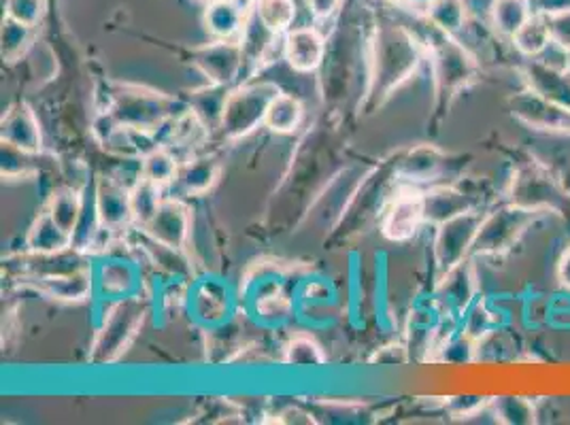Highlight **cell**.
<instances>
[{
  "label": "cell",
  "mask_w": 570,
  "mask_h": 425,
  "mask_svg": "<svg viewBox=\"0 0 570 425\" xmlns=\"http://www.w3.org/2000/svg\"><path fill=\"white\" fill-rule=\"evenodd\" d=\"M368 83L362 107L375 111L403 88L428 60V46L406 26L380 24L368 39Z\"/></svg>",
  "instance_id": "6da1fadb"
},
{
  "label": "cell",
  "mask_w": 570,
  "mask_h": 425,
  "mask_svg": "<svg viewBox=\"0 0 570 425\" xmlns=\"http://www.w3.org/2000/svg\"><path fill=\"white\" fill-rule=\"evenodd\" d=\"M301 270L279 260L252 264L238 285L240 313L262 330H284L294 322V284Z\"/></svg>",
  "instance_id": "7a4b0ae2"
},
{
  "label": "cell",
  "mask_w": 570,
  "mask_h": 425,
  "mask_svg": "<svg viewBox=\"0 0 570 425\" xmlns=\"http://www.w3.org/2000/svg\"><path fill=\"white\" fill-rule=\"evenodd\" d=\"M426 46L434 83V111L443 118L452 109L455 98L476 83L481 69L471 49L460 43L458 37L432 28Z\"/></svg>",
  "instance_id": "3957f363"
},
{
  "label": "cell",
  "mask_w": 570,
  "mask_h": 425,
  "mask_svg": "<svg viewBox=\"0 0 570 425\" xmlns=\"http://www.w3.org/2000/svg\"><path fill=\"white\" fill-rule=\"evenodd\" d=\"M100 109L111 111L121 126L156 137L170 119L188 111L190 105L181 98H173L142 86L114 83L107 88L105 105Z\"/></svg>",
  "instance_id": "277c9868"
},
{
  "label": "cell",
  "mask_w": 570,
  "mask_h": 425,
  "mask_svg": "<svg viewBox=\"0 0 570 425\" xmlns=\"http://www.w3.org/2000/svg\"><path fill=\"white\" fill-rule=\"evenodd\" d=\"M149 313H151V305L147 294L105 308L96 319L95 340L90 345V362L95 366H111L119 362L141 334Z\"/></svg>",
  "instance_id": "5b68a950"
},
{
  "label": "cell",
  "mask_w": 570,
  "mask_h": 425,
  "mask_svg": "<svg viewBox=\"0 0 570 425\" xmlns=\"http://www.w3.org/2000/svg\"><path fill=\"white\" fill-rule=\"evenodd\" d=\"M184 310L194 328L214 334L235 324L237 315H240L238 289L215 273L196 275L186 289Z\"/></svg>",
  "instance_id": "8992f818"
},
{
  "label": "cell",
  "mask_w": 570,
  "mask_h": 425,
  "mask_svg": "<svg viewBox=\"0 0 570 425\" xmlns=\"http://www.w3.org/2000/svg\"><path fill=\"white\" fill-rule=\"evenodd\" d=\"M116 247L118 243L111 249L92 256V277H95L92 300L98 307H111L121 300L147 294V279H145L137 249L130 243L126 251H118Z\"/></svg>",
  "instance_id": "52a82bcc"
},
{
  "label": "cell",
  "mask_w": 570,
  "mask_h": 425,
  "mask_svg": "<svg viewBox=\"0 0 570 425\" xmlns=\"http://www.w3.org/2000/svg\"><path fill=\"white\" fill-rule=\"evenodd\" d=\"M504 198L509 205L537 215H567L570 211L569 189L549 166L537 160L522 162L513 170Z\"/></svg>",
  "instance_id": "ba28073f"
},
{
  "label": "cell",
  "mask_w": 570,
  "mask_h": 425,
  "mask_svg": "<svg viewBox=\"0 0 570 425\" xmlns=\"http://www.w3.org/2000/svg\"><path fill=\"white\" fill-rule=\"evenodd\" d=\"M282 92L275 81L249 79L230 90L224 113L219 119L217 135L224 141L235 142L247 139L264 126L273 98Z\"/></svg>",
  "instance_id": "9c48e42d"
},
{
  "label": "cell",
  "mask_w": 570,
  "mask_h": 425,
  "mask_svg": "<svg viewBox=\"0 0 570 425\" xmlns=\"http://www.w3.org/2000/svg\"><path fill=\"white\" fill-rule=\"evenodd\" d=\"M338 287L322 273L301 270L294 284V319L309 332L328 330L341 315Z\"/></svg>",
  "instance_id": "30bf717a"
},
{
  "label": "cell",
  "mask_w": 570,
  "mask_h": 425,
  "mask_svg": "<svg viewBox=\"0 0 570 425\" xmlns=\"http://www.w3.org/2000/svg\"><path fill=\"white\" fill-rule=\"evenodd\" d=\"M537 212L523 211L509 202L483 215L471 258H499L509 254L537 221Z\"/></svg>",
  "instance_id": "8fae6325"
},
{
  "label": "cell",
  "mask_w": 570,
  "mask_h": 425,
  "mask_svg": "<svg viewBox=\"0 0 570 425\" xmlns=\"http://www.w3.org/2000/svg\"><path fill=\"white\" fill-rule=\"evenodd\" d=\"M396 188H399V181L392 175V168L387 162L373 166V170L368 172V177L357 189L350 209L343 215L341 224L336 226L334 237L352 238L362 228H366L371 221H375V219L380 221L381 211L385 209L390 196Z\"/></svg>",
  "instance_id": "7c38bea8"
},
{
  "label": "cell",
  "mask_w": 570,
  "mask_h": 425,
  "mask_svg": "<svg viewBox=\"0 0 570 425\" xmlns=\"http://www.w3.org/2000/svg\"><path fill=\"white\" fill-rule=\"evenodd\" d=\"M371 170L373 166H347L333 175L331 181L311 200L307 211L311 224H315L324 233H334Z\"/></svg>",
  "instance_id": "4fadbf2b"
},
{
  "label": "cell",
  "mask_w": 570,
  "mask_h": 425,
  "mask_svg": "<svg viewBox=\"0 0 570 425\" xmlns=\"http://www.w3.org/2000/svg\"><path fill=\"white\" fill-rule=\"evenodd\" d=\"M485 212L481 209L462 212L452 217L434 228L432 240V264L436 279H441L445 273H450L458 264L471 258L473 243H475L479 224Z\"/></svg>",
  "instance_id": "5bb4252c"
},
{
  "label": "cell",
  "mask_w": 570,
  "mask_h": 425,
  "mask_svg": "<svg viewBox=\"0 0 570 425\" xmlns=\"http://www.w3.org/2000/svg\"><path fill=\"white\" fill-rule=\"evenodd\" d=\"M422 226H426L424 212V189L399 184L390 196L385 209L381 211V237L390 243H409L420 235Z\"/></svg>",
  "instance_id": "9a60e30c"
},
{
  "label": "cell",
  "mask_w": 570,
  "mask_h": 425,
  "mask_svg": "<svg viewBox=\"0 0 570 425\" xmlns=\"http://www.w3.org/2000/svg\"><path fill=\"white\" fill-rule=\"evenodd\" d=\"M387 165L392 168V175L396 177L399 184L430 188V186H436L439 179L448 175L452 158L436 145L422 142L396 154Z\"/></svg>",
  "instance_id": "2e32d148"
},
{
  "label": "cell",
  "mask_w": 570,
  "mask_h": 425,
  "mask_svg": "<svg viewBox=\"0 0 570 425\" xmlns=\"http://www.w3.org/2000/svg\"><path fill=\"white\" fill-rule=\"evenodd\" d=\"M126 240L137 251H141L142 260L154 268V273H158L167 279L190 284L191 279L198 275L196 264H194V258L188 249H177V247H168L165 243H158V240L147 237L141 228H130Z\"/></svg>",
  "instance_id": "e0dca14e"
},
{
  "label": "cell",
  "mask_w": 570,
  "mask_h": 425,
  "mask_svg": "<svg viewBox=\"0 0 570 425\" xmlns=\"http://www.w3.org/2000/svg\"><path fill=\"white\" fill-rule=\"evenodd\" d=\"M509 111L530 130L570 137V109L534 95L528 88L509 98Z\"/></svg>",
  "instance_id": "ac0fdd59"
},
{
  "label": "cell",
  "mask_w": 570,
  "mask_h": 425,
  "mask_svg": "<svg viewBox=\"0 0 570 425\" xmlns=\"http://www.w3.org/2000/svg\"><path fill=\"white\" fill-rule=\"evenodd\" d=\"M191 65L207 77L209 83L237 88L245 71V60L238 41L214 39L212 43L196 49L191 53Z\"/></svg>",
  "instance_id": "d6986e66"
},
{
  "label": "cell",
  "mask_w": 570,
  "mask_h": 425,
  "mask_svg": "<svg viewBox=\"0 0 570 425\" xmlns=\"http://www.w3.org/2000/svg\"><path fill=\"white\" fill-rule=\"evenodd\" d=\"M96 211L100 224L107 233L116 237H126L135 228V212L130 188L124 186L116 177L98 175L95 179Z\"/></svg>",
  "instance_id": "ffe728a7"
},
{
  "label": "cell",
  "mask_w": 570,
  "mask_h": 425,
  "mask_svg": "<svg viewBox=\"0 0 570 425\" xmlns=\"http://www.w3.org/2000/svg\"><path fill=\"white\" fill-rule=\"evenodd\" d=\"M141 230L147 237L165 243L168 247L188 249L194 230V215L190 207L184 202V198L165 196L160 207L151 215V219L141 226Z\"/></svg>",
  "instance_id": "44dd1931"
},
{
  "label": "cell",
  "mask_w": 570,
  "mask_h": 425,
  "mask_svg": "<svg viewBox=\"0 0 570 425\" xmlns=\"http://www.w3.org/2000/svg\"><path fill=\"white\" fill-rule=\"evenodd\" d=\"M20 287L30 289L39 296H46L56 303H86L95 298V277L92 266L75 270V273H62V275H46V277H24L16 279Z\"/></svg>",
  "instance_id": "7402d4cb"
},
{
  "label": "cell",
  "mask_w": 570,
  "mask_h": 425,
  "mask_svg": "<svg viewBox=\"0 0 570 425\" xmlns=\"http://www.w3.org/2000/svg\"><path fill=\"white\" fill-rule=\"evenodd\" d=\"M326 56L328 41L317 28L301 26L285 32L284 58L292 71L301 75L317 72L324 67Z\"/></svg>",
  "instance_id": "603a6c76"
},
{
  "label": "cell",
  "mask_w": 570,
  "mask_h": 425,
  "mask_svg": "<svg viewBox=\"0 0 570 425\" xmlns=\"http://www.w3.org/2000/svg\"><path fill=\"white\" fill-rule=\"evenodd\" d=\"M238 43H240L243 60H245L243 79L249 81V79H254L258 72L264 71L266 65L273 62V53L277 51L279 43H284V37L277 34V32H273V30L258 18L256 9H252V16H249L247 24L243 28V34H240Z\"/></svg>",
  "instance_id": "cb8c5ba5"
},
{
  "label": "cell",
  "mask_w": 570,
  "mask_h": 425,
  "mask_svg": "<svg viewBox=\"0 0 570 425\" xmlns=\"http://www.w3.org/2000/svg\"><path fill=\"white\" fill-rule=\"evenodd\" d=\"M476 291H479V284H476L475 264L469 258L458 264L450 273H445L441 279H436L434 298L439 300V305L445 313L462 317L475 303Z\"/></svg>",
  "instance_id": "d4e9b609"
},
{
  "label": "cell",
  "mask_w": 570,
  "mask_h": 425,
  "mask_svg": "<svg viewBox=\"0 0 570 425\" xmlns=\"http://www.w3.org/2000/svg\"><path fill=\"white\" fill-rule=\"evenodd\" d=\"M0 142H9L28 154H43V130L35 109L20 100L7 109L0 121Z\"/></svg>",
  "instance_id": "484cf974"
},
{
  "label": "cell",
  "mask_w": 570,
  "mask_h": 425,
  "mask_svg": "<svg viewBox=\"0 0 570 425\" xmlns=\"http://www.w3.org/2000/svg\"><path fill=\"white\" fill-rule=\"evenodd\" d=\"M523 83L534 95L570 109V72L549 60L528 58L522 67Z\"/></svg>",
  "instance_id": "4316f807"
},
{
  "label": "cell",
  "mask_w": 570,
  "mask_h": 425,
  "mask_svg": "<svg viewBox=\"0 0 570 425\" xmlns=\"http://www.w3.org/2000/svg\"><path fill=\"white\" fill-rule=\"evenodd\" d=\"M254 9V0H214L205 9V28L214 39L238 41Z\"/></svg>",
  "instance_id": "83f0119b"
},
{
  "label": "cell",
  "mask_w": 570,
  "mask_h": 425,
  "mask_svg": "<svg viewBox=\"0 0 570 425\" xmlns=\"http://www.w3.org/2000/svg\"><path fill=\"white\" fill-rule=\"evenodd\" d=\"M479 209V202L471 194L448 186V184H436L424 189V212H426V226H439L452 217H458L462 212Z\"/></svg>",
  "instance_id": "f1b7e54d"
},
{
  "label": "cell",
  "mask_w": 570,
  "mask_h": 425,
  "mask_svg": "<svg viewBox=\"0 0 570 425\" xmlns=\"http://www.w3.org/2000/svg\"><path fill=\"white\" fill-rule=\"evenodd\" d=\"M222 177V165L214 156L191 158L179 166V175L173 188L177 189L179 198H200L207 196L217 186Z\"/></svg>",
  "instance_id": "f546056e"
},
{
  "label": "cell",
  "mask_w": 570,
  "mask_h": 425,
  "mask_svg": "<svg viewBox=\"0 0 570 425\" xmlns=\"http://www.w3.org/2000/svg\"><path fill=\"white\" fill-rule=\"evenodd\" d=\"M24 245L26 251H32V254H58V251L71 249L72 237L56 224V219L43 207L30 224Z\"/></svg>",
  "instance_id": "4dcf8cb0"
},
{
  "label": "cell",
  "mask_w": 570,
  "mask_h": 425,
  "mask_svg": "<svg viewBox=\"0 0 570 425\" xmlns=\"http://www.w3.org/2000/svg\"><path fill=\"white\" fill-rule=\"evenodd\" d=\"M303 121H305V107L301 98L282 90L268 107L264 128H268L275 135L287 137V135H294L303 126Z\"/></svg>",
  "instance_id": "1f68e13d"
},
{
  "label": "cell",
  "mask_w": 570,
  "mask_h": 425,
  "mask_svg": "<svg viewBox=\"0 0 570 425\" xmlns=\"http://www.w3.org/2000/svg\"><path fill=\"white\" fill-rule=\"evenodd\" d=\"M37 46V28L20 24L4 16L0 28V51L4 65H18L28 58V53Z\"/></svg>",
  "instance_id": "d6a6232c"
},
{
  "label": "cell",
  "mask_w": 570,
  "mask_h": 425,
  "mask_svg": "<svg viewBox=\"0 0 570 425\" xmlns=\"http://www.w3.org/2000/svg\"><path fill=\"white\" fill-rule=\"evenodd\" d=\"M83 200H86V191L60 186L49 194L46 209L56 219V224L72 237L77 221L83 211Z\"/></svg>",
  "instance_id": "836d02e7"
},
{
  "label": "cell",
  "mask_w": 570,
  "mask_h": 425,
  "mask_svg": "<svg viewBox=\"0 0 570 425\" xmlns=\"http://www.w3.org/2000/svg\"><path fill=\"white\" fill-rule=\"evenodd\" d=\"M532 16V0H494L490 7L492 26L504 39H513Z\"/></svg>",
  "instance_id": "e575fe53"
},
{
  "label": "cell",
  "mask_w": 570,
  "mask_h": 425,
  "mask_svg": "<svg viewBox=\"0 0 570 425\" xmlns=\"http://www.w3.org/2000/svg\"><path fill=\"white\" fill-rule=\"evenodd\" d=\"M230 90L233 88L207 83L205 88L194 90L190 98H188L191 111L212 130V135L217 132V128H219V119H222V113H224V107H226V100H228Z\"/></svg>",
  "instance_id": "d590c367"
},
{
  "label": "cell",
  "mask_w": 570,
  "mask_h": 425,
  "mask_svg": "<svg viewBox=\"0 0 570 425\" xmlns=\"http://www.w3.org/2000/svg\"><path fill=\"white\" fill-rule=\"evenodd\" d=\"M43 154H28L9 142H0V170L2 179H37L43 172Z\"/></svg>",
  "instance_id": "8d00e7d4"
},
{
  "label": "cell",
  "mask_w": 570,
  "mask_h": 425,
  "mask_svg": "<svg viewBox=\"0 0 570 425\" xmlns=\"http://www.w3.org/2000/svg\"><path fill=\"white\" fill-rule=\"evenodd\" d=\"M179 166L181 165H179L177 156L168 147L158 145L142 158L141 177L156 184L158 188H173L177 181V175H179Z\"/></svg>",
  "instance_id": "74e56055"
},
{
  "label": "cell",
  "mask_w": 570,
  "mask_h": 425,
  "mask_svg": "<svg viewBox=\"0 0 570 425\" xmlns=\"http://www.w3.org/2000/svg\"><path fill=\"white\" fill-rule=\"evenodd\" d=\"M428 24L434 30L458 37V32L466 26V2L464 0H430L424 7Z\"/></svg>",
  "instance_id": "f35d334b"
},
{
  "label": "cell",
  "mask_w": 570,
  "mask_h": 425,
  "mask_svg": "<svg viewBox=\"0 0 570 425\" xmlns=\"http://www.w3.org/2000/svg\"><path fill=\"white\" fill-rule=\"evenodd\" d=\"M284 364L292 368H322L328 364V355L311 334H296L285 343Z\"/></svg>",
  "instance_id": "ab89813d"
},
{
  "label": "cell",
  "mask_w": 570,
  "mask_h": 425,
  "mask_svg": "<svg viewBox=\"0 0 570 425\" xmlns=\"http://www.w3.org/2000/svg\"><path fill=\"white\" fill-rule=\"evenodd\" d=\"M513 48L520 51L525 60L528 58H541L551 46V34L547 26L546 16L534 13L525 24L520 28V32L511 39Z\"/></svg>",
  "instance_id": "60d3db41"
},
{
  "label": "cell",
  "mask_w": 570,
  "mask_h": 425,
  "mask_svg": "<svg viewBox=\"0 0 570 425\" xmlns=\"http://www.w3.org/2000/svg\"><path fill=\"white\" fill-rule=\"evenodd\" d=\"M499 424L532 425L537 424V408L532 401L522 396H499L490 402Z\"/></svg>",
  "instance_id": "b9f144b4"
},
{
  "label": "cell",
  "mask_w": 570,
  "mask_h": 425,
  "mask_svg": "<svg viewBox=\"0 0 570 425\" xmlns=\"http://www.w3.org/2000/svg\"><path fill=\"white\" fill-rule=\"evenodd\" d=\"M167 189L158 188L156 184L147 181L139 177V181L130 188V198H132V212H135V228L145 226L160 202L165 200Z\"/></svg>",
  "instance_id": "7bdbcfd3"
},
{
  "label": "cell",
  "mask_w": 570,
  "mask_h": 425,
  "mask_svg": "<svg viewBox=\"0 0 570 425\" xmlns=\"http://www.w3.org/2000/svg\"><path fill=\"white\" fill-rule=\"evenodd\" d=\"M254 9L262 22L282 37L296 20V0H256Z\"/></svg>",
  "instance_id": "ee69618b"
},
{
  "label": "cell",
  "mask_w": 570,
  "mask_h": 425,
  "mask_svg": "<svg viewBox=\"0 0 570 425\" xmlns=\"http://www.w3.org/2000/svg\"><path fill=\"white\" fill-rule=\"evenodd\" d=\"M494 330H497V315L490 310L485 303H481L479 298L460 317V332L464 336H469L471 340H475V343L485 340Z\"/></svg>",
  "instance_id": "f6af8a7d"
},
{
  "label": "cell",
  "mask_w": 570,
  "mask_h": 425,
  "mask_svg": "<svg viewBox=\"0 0 570 425\" xmlns=\"http://www.w3.org/2000/svg\"><path fill=\"white\" fill-rule=\"evenodd\" d=\"M48 13V0H4V16L20 24L39 28Z\"/></svg>",
  "instance_id": "bcb514c9"
},
{
  "label": "cell",
  "mask_w": 570,
  "mask_h": 425,
  "mask_svg": "<svg viewBox=\"0 0 570 425\" xmlns=\"http://www.w3.org/2000/svg\"><path fill=\"white\" fill-rule=\"evenodd\" d=\"M28 58H30L32 77L39 86L48 83L58 75V60H56L53 51L48 46H39V41H37V46L28 53Z\"/></svg>",
  "instance_id": "7dc6e473"
},
{
  "label": "cell",
  "mask_w": 570,
  "mask_h": 425,
  "mask_svg": "<svg viewBox=\"0 0 570 425\" xmlns=\"http://www.w3.org/2000/svg\"><path fill=\"white\" fill-rule=\"evenodd\" d=\"M549 34H551V46L570 53V9L549 13L546 16Z\"/></svg>",
  "instance_id": "c3c4849f"
},
{
  "label": "cell",
  "mask_w": 570,
  "mask_h": 425,
  "mask_svg": "<svg viewBox=\"0 0 570 425\" xmlns=\"http://www.w3.org/2000/svg\"><path fill=\"white\" fill-rule=\"evenodd\" d=\"M60 175L65 179L62 186H69L72 189H79V191H86L95 184L96 177H92L90 168L86 162L81 160H69V162H62L60 165Z\"/></svg>",
  "instance_id": "681fc988"
},
{
  "label": "cell",
  "mask_w": 570,
  "mask_h": 425,
  "mask_svg": "<svg viewBox=\"0 0 570 425\" xmlns=\"http://www.w3.org/2000/svg\"><path fill=\"white\" fill-rule=\"evenodd\" d=\"M490 402L492 401L485 396H453L448 402V408L455 417H473L479 411L490 406Z\"/></svg>",
  "instance_id": "f907efd6"
},
{
  "label": "cell",
  "mask_w": 570,
  "mask_h": 425,
  "mask_svg": "<svg viewBox=\"0 0 570 425\" xmlns=\"http://www.w3.org/2000/svg\"><path fill=\"white\" fill-rule=\"evenodd\" d=\"M406 362H411V355L404 343H387L371 357V364H380V366H401Z\"/></svg>",
  "instance_id": "816d5d0a"
},
{
  "label": "cell",
  "mask_w": 570,
  "mask_h": 425,
  "mask_svg": "<svg viewBox=\"0 0 570 425\" xmlns=\"http://www.w3.org/2000/svg\"><path fill=\"white\" fill-rule=\"evenodd\" d=\"M307 4H309L313 18L324 22V20H331L338 13V9L343 7V0H307Z\"/></svg>",
  "instance_id": "f5cc1de1"
},
{
  "label": "cell",
  "mask_w": 570,
  "mask_h": 425,
  "mask_svg": "<svg viewBox=\"0 0 570 425\" xmlns=\"http://www.w3.org/2000/svg\"><path fill=\"white\" fill-rule=\"evenodd\" d=\"M532 7H534V13L549 16V13L570 9V0H532Z\"/></svg>",
  "instance_id": "db71d44e"
},
{
  "label": "cell",
  "mask_w": 570,
  "mask_h": 425,
  "mask_svg": "<svg viewBox=\"0 0 570 425\" xmlns=\"http://www.w3.org/2000/svg\"><path fill=\"white\" fill-rule=\"evenodd\" d=\"M556 277H558V284L570 291V245L564 249V254L560 256V260H558Z\"/></svg>",
  "instance_id": "11a10c76"
},
{
  "label": "cell",
  "mask_w": 570,
  "mask_h": 425,
  "mask_svg": "<svg viewBox=\"0 0 570 425\" xmlns=\"http://www.w3.org/2000/svg\"><path fill=\"white\" fill-rule=\"evenodd\" d=\"M392 2H399V4H406V7H426L430 0H392Z\"/></svg>",
  "instance_id": "9f6ffc18"
},
{
  "label": "cell",
  "mask_w": 570,
  "mask_h": 425,
  "mask_svg": "<svg viewBox=\"0 0 570 425\" xmlns=\"http://www.w3.org/2000/svg\"><path fill=\"white\" fill-rule=\"evenodd\" d=\"M200 2H205V4H209V2H214V0H200Z\"/></svg>",
  "instance_id": "6f0895ef"
},
{
  "label": "cell",
  "mask_w": 570,
  "mask_h": 425,
  "mask_svg": "<svg viewBox=\"0 0 570 425\" xmlns=\"http://www.w3.org/2000/svg\"><path fill=\"white\" fill-rule=\"evenodd\" d=\"M254 2H256V0H254Z\"/></svg>",
  "instance_id": "680465c9"
}]
</instances>
